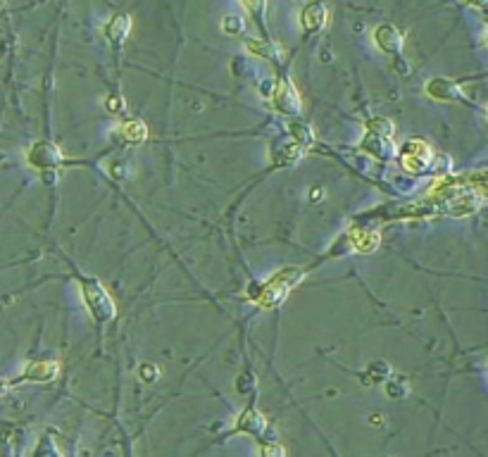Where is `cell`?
Listing matches in <instances>:
<instances>
[{
    "label": "cell",
    "instance_id": "cell-1",
    "mask_svg": "<svg viewBox=\"0 0 488 457\" xmlns=\"http://www.w3.org/2000/svg\"><path fill=\"white\" fill-rule=\"evenodd\" d=\"M398 160L405 172L415 174V177H427V174H448L453 169V160L443 153H436L427 141H405L403 148L398 150Z\"/></svg>",
    "mask_w": 488,
    "mask_h": 457
},
{
    "label": "cell",
    "instance_id": "cell-2",
    "mask_svg": "<svg viewBox=\"0 0 488 457\" xmlns=\"http://www.w3.org/2000/svg\"><path fill=\"white\" fill-rule=\"evenodd\" d=\"M305 277V269L300 267H286L281 272L274 274L272 279L265 281V284H253L250 289V298L265 310H274L289 298V293L293 291V286H298Z\"/></svg>",
    "mask_w": 488,
    "mask_h": 457
},
{
    "label": "cell",
    "instance_id": "cell-3",
    "mask_svg": "<svg viewBox=\"0 0 488 457\" xmlns=\"http://www.w3.org/2000/svg\"><path fill=\"white\" fill-rule=\"evenodd\" d=\"M393 134H396V127H393L391 120H386V117H374V120L367 122V131H365V139L360 143V150L374 155V158L381 162H389L396 158V153H398Z\"/></svg>",
    "mask_w": 488,
    "mask_h": 457
},
{
    "label": "cell",
    "instance_id": "cell-4",
    "mask_svg": "<svg viewBox=\"0 0 488 457\" xmlns=\"http://www.w3.org/2000/svg\"><path fill=\"white\" fill-rule=\"evenodd\" d=\"M79 289H81V296H84V300H86V308H89L91 317L96 319L98 324L115 322L117 305L108 293V289H105L96 277H81Z\"/></svg>",
    "mask_w": 488,
    "mask_h": 457
},
{
    "label": "cell",
    "instance_id": "cell-5",
    "mask_svg": "<svg viewBox=\"0 0 488 457\" xmlns=\"http://www.w3.org/2000/svg\"><path fill=\"white\" fill-rule=\"evenodd\" d=\"M27 162L39 172H55L65 165V158H62L60 148L50 141H36L34 146L27 150Z\"/></svg>",
    "mask_w": 488,
    "mask_h": 457
},
{
    "label": "cell",
    "instance_id": "cell-6",
    "mask_svg": "<svg viewBox=\"0 0 488 457\" xmlns=\"http://www.w3.org/2000/svg\"><path fill=\"white\" fill-rule=\"evenodd\" d=\"M374 41H377V46L384 50L386 55H393V58L398 60V72L400 74H408V65L403 62V34L393 27V24H381V27H377V31H374Z\"/></svg>",
    "mask_w": 488,
    "mask_h": 457
},
{
    "label": "cell",
    "instance_id": "cell-7",
    "mask_svg": "<svg viewBox=\"0 0 488 457\" xmlns=\"http://www.w3.org/2000/svg\"><path fill=\"white\" fill-rule=\"evenodd\" d=\"M272 100H274V108L286 117H300V112H303L300 96H298V91L293 89V84L289 79L279 81L277 89H274V93H272Z\"/></svg>",
    "mask_w": 488,
    "mask_h": 457
},
{
    "label": "cell",
    "instance_id": "cell-8",
    "mask_svg": "<svg viewBox=\"0 0 488 457\" xmlns=\"http://www.w3.org/2000/svg\"><path fill=\"white\" fill-rule=\"evenodd\" d=\"M60 374V365L55 360H39V362H29L27 369L22 372V377L17 381H34V384H48V381H55Z\"/></svg>",
    "mask_w": 488,
    "mask_h": 457
},
{
    "label": "cell",
    "instance_id": "cell-9",
    "mask_svg": "<svg viewBox=\"0 0 488 457\" xmlns=\"http://www.w3.org/2000/svg\"><path fill=\"white\" fill-rule=\"evenodd\" d=\"M427 96H431L434 100H465V93H462L460 84L453 79L446 77H436L431 79L427 86H424Z\"/></svg>",
    "mask_w": 488,
    "mask_h": 457
},
{
    "label": "cell",
    "instance_id": "cell-10",
    "mask_svg": "<svg viewBox=\"0 0 488 457\" xmlns=\"http://www.w3.org/2000/svg\"><path fill=\"white\" fill-rule=\"evenodd\" d=\"M327 5L324 3H310L308 8L303 10V15H300V22H303V29L305 34H317V31L324 29V24H327Z\"/></svg>",
    "mask_w": 488,
    "mask_h": 457
},
{
    "label": "cell",
    "instance_id": "cell-11",
    "mask_svg": "<svg viewBox=\"0 0 488 457\" xmlns=\"http://www.w3.org/2000/svg\"><path fill=\"white\" fill-rule=\"evenodd\" d=\"M129 31H131V17L129 15H115L105 27V36L112 43V48L120 50L124 46V41L129 39Z\"/></svg>",
    "mask_w": 488,
    "mask_h": 457
},
{
    "label": "cell",
    "instance_id": "cell-12",
    "mask_svg": "<svg viewBox=\"0 0 488 457\" xmlns=\"http://www.w3.org/2000/svg\"><path fill=\"white\" fill-rule=\"evenodd\" d=\"M115 134L122 143L139 146V143L148 139V127H146V122H141V120H127L115 129Z\"/></svg>",
    "mask_w": 488,
    "mask_h": 457
},
{
    "label": "cell",
    "instance_id": "cell-13",
    "mask_svg": "<svg viewBox=\"0 0 488 457\" xmlns=\"http://www.w3.org/2000/svg\"><path fill=\"white\" fill-rule=\"evenodd\" d=\"M350 246L358 253H374L381 246V236L374 229H350Z\"/></svg>",
    "mask_w": 488,
    "mask_h": 457
},
{
    "label": "cell",
    "instance_id": "cell-14",
    "mask_svg": "<svg viewBox=\"0 0 488 457\" xmlns=\"http://www.w3.org/2000/svg\"><path fill=\"white\" fill-rule=\"evenodd\" d=\"M267 429H269L267 419L262 417L255 408H248L239 417V424H236V431H243V434H253V436H262Z\"/></svg>",
    "mask_w": 488,
    "mask_h": 457
},
{
    "label": "cell",
    "instance_id": "cell-15",
    "mask_svg": "<svg viewBox=\"0 0 488 457\" xmlns=\"http://www.w3.org/2000/svg\"><path fill=\"white\" fill-rule=\"evenodd\" d=\"M289 131H291V141H296L298 146L310 148L312 143H315V134H312V129L305 122H300V120L293 122L289 127Z\"/></svg>",
    "mask_w": 488,
    "mask_h": 457
},
{
    "label": "cell",
    "instance_id": "cell-16",
    "mask_svg": "<svg viewBox=\"0 0 488 457\" xmlns=\"http://www.w3.org/2000/svg\"><path fill=\"white\" fill-rule=\"evenodd\" d=\"M386 393H389L393 400L408 398L410 396L408 379H405V377H393V374H389V377H386Z\"/></svg>",
    "mask_w": 488,
    "mask_h": 457
},
{
    "label": "cell",
    "instance_id": "cell-17",
    "mask_svg": "<svg viewBox=\"0 0 488 457\" xmlns=\"http://www.w3.org/2000/svg\"><path fill=\"white\" fill-rule=\"evenodd\" d=\"M391 374V369L386 362H374L372 367L367 369L365 374H362V384H379V381H386V377Z\"/></svg>",
    "mask_w": 488,
    "mask_h": 457
},
{
    "label": "cell",
    "instance_id": "cell-18",
    "mask_svg": "<svg viewBox=\"0 0 488 457\" xmlns=\"http://www.w3.org/2000/svg\"><path fill=\"white\" fill-rule=\"evenodd\" d=\"M303 150H305L303 146H298V143L293 141L289 148H284L277 155V162H279V165H296V162L303 158Z\"/></svg>",
    "mask_w": 488,
    "mask_h": 457
},
{
    "label": "cell",
    "instance_id": "cell-19",
    "mask_svg": "<svg viewBox=\"0 0 488 457\" xmlns=\"http://www.w3.org/2000/svg\"><path fill=\"white\" fill-rule=\"evenodd\" d=\"M139 379L141 381H148V384H155L160 379V369L153 365V362H143L139 367Z\"/></svg>",
    "mask_w": 488,
    "mask_h": 457
},
{
    "label": "cell",
    "instance_id": "cell-20",
    "mask_svg": "<svg viewBox=\"0 0 488 457\" xmlns=\"http://www.w3.org/2000/svg\"><path fill=\"white\" fill-rule=\"evenodd\" d=\"M222 29L227 31V34H231V36H239L241 31L246 29V24H243V20H241V17L231 15V17H227V20H224Z\"/></svg>",
    "mask_w": 488,
    "mask_h": 457
},
{
    "label": "cell",
    "instance_id": "cell-21",
    "mask_svg": "<svg viewBox=\"0 0 488 457\" xmlns=\"http://www.w3.org/2000/svg\"><path fill=\"white\" fill-rule=\"evenodd\" d=\"M248 48L253 50V53H258V55H265V58H269V60H277V53H274V48H272V46H267V43L250 41V43H248Z\"/></svg>",
    "mask_w": 488,
    "mask_h": 457
},
{
    "label": "cell",
    "instance_id": "cell-22",
    "mask_svg": "<svg viewBox=\"0 0 488 457\" xmlns=\"http://www.w3.org/2000/svg\"><path fill=\"white\" fill-rule=\"evenodd\" d=\"M246 8L253 12L255 17H262L265 15V10H267V0H241Z\"/></svg>",
    "mask_w": 488,
    "mask_h": 457
},
{
    "label": "cell",
    "instance_id": "cell-23",
    "mask_svg": "<svg viewBox=\"0 0 488 457\" xmlns=\"http://www.w3.org/2000/svg\"><path fill=\"white\" fill-rule=\"evenodd\" d=\"M262 455H286V450L279 446V443H262L260 446Z\"/></svg>",
    "mask_w": 488,
    "mask_h": 457
},
{
    "label": "cell",
    "instance_id": "cell-24",
    "mask_svg": "<svg viewBox=\"0 0 488 457\" xmlns=\"http://www.w3.org/2000/svg\"><path fill=\"white\" fill-rule=\"evenodd\" d=\"M236 388H239V391L241 393H248V391H255V381H253V377H250V374H248V377H239V384H236Z\"/></svg>",
    "mask_w": 488,
    "mask_h": 457
},
{
    "label": "cell",
    "instance_id": "cell-25",
    "mask_svg": "<svg viewBox=\"0 0 488 457\" xmlns=\"http://www.w3.org/2000/svg\"><path fill=\"white\" fill-rule=\"evenodd\" d=\"M469 5H474V8H484L486 5V0H467Z\"/></svg>",
    "mask_w": 488,
    "mask_h": 457
},
{
    "label": "cell",
    "instance_id": "cell-26",
    "mask_svg": "<svg viewBox=\"0 0 488 457\" xmlns=\"http://www.w3.org/2000/svg\"><path fill=\"white\" fill-rule=\"evenodd\" d=\"M3 388H5V384H3V381H0V391H3Z\"/></svg>",
    "mask_w": 488,
    "mask_h": 457
}]
</instances>
